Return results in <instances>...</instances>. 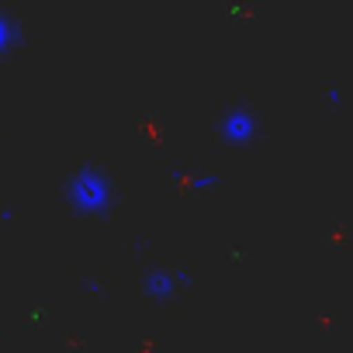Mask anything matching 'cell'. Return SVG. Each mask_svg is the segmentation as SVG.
I'll return each instance as SVG.
<instances>
[{
    "instance_id": "1",
    "label": "cell",
    "mask_w": 353,
    "mask_h": 353,
    "mask_svg": "<svg viewBox=\"0 0 353 353\" xmlns=\"http://www.w3.org/2000/svg\"><path fill=\"white\" fill-rule=\"evenodd\" d=\"M329 101H332V104H339V101H343V90H339V87H332V90H329Z\"/></svg>"
}]
</instances>
